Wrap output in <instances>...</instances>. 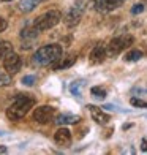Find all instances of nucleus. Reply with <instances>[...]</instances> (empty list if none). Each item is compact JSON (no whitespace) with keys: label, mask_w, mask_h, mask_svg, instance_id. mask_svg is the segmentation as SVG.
I'll return each instance as SVG.
<instances>
[{"label":"nucleus","mask_w":147,"mask_h":155,"mask_svg":"<svg viewBox=\"0 0 147 155\" xmlns=\"http://www.w3.org/2000/svg\"><path fill=\"white\" fill-rule=\"evenodd\" d=\"M35 104V98L30 97V95H18L13 103L10 104L8 108H6V117L10 119V120H21L22 117L27 116V112H29Z\"/></svg>","instance_id":"nucleus-1"},{"label":"nucleus","mask_w":147,"mask_h":155,"mask_svg":"<svg viewBox=\"0 0 147 155\" xmlns=\"http://www.w3.org/2000/svg\"><path fill=\"white\" fill-rule=\"evenodd\" d=\"M62 55V46L59 45H46L40 48L32 57V63L35 67H47L57 60Z\"/></svg>","instance_id":"nucleus-2"},{"label":"nucleus","mask_w":147,"mask_h":155,"mask_svg":"<svg viewBox=\"0 0 147 155\" xmlns=\"http://www.w3.org/2000/svg\"><path fill=\"white\" fill-rule=\"evenodd\" d=\"M60 19H62V13L57 11V10H51V11L43 13L41 16H38L37 19H35L33 27L40 32L49 30V29H52V27L57 25L60 22Z\"/></svg>","instance_id":"nucleus-3"},{"label":"nucleus","mask_w":147,"mask_h":155,"mask_svg":"<svg viewBox=\"0 0 147 155\" xmlns=\"http://www.w3.org/2000/svg\"><path fill=\"white\" fill-rule=\"evenodd\" d=\"M133 37L131 35H120V37H117V38H113L109 41V45H108V55L109 57H116L117 54H120L123 49H127L133 45Z\"/></svg>","instance_id":"nucleus-4"},{"label":"nucleus","mask_w":147,"mask_h":155,"mask_svg":"<svg viewBox=\"0 0 147 155\" xmlns=\"http://www.w3.org/2000/svg\"><path fill=\"white\" fill-rule=\"evenodd\" d=\"M54 117H55V108L52 106H38L35 108L32 114V119L38 124H47L54 120Z\"/></svg>","instance_id":"nucleus-5"},{"label":"nucleus","mask_w":147,"mask_h":155,"mask_svg":"<svg viewBox=\"0 0 147 155\" xmlns=\"http://www.w3.org/2000/svg\"><path fill=\"white\" fill-rule=\"evenodd\" d=\"M21 65H22V62H21V57L16 54V52H10L6 54L3 57V70L6 73L10 74H16L19 70H21Z\"/></svg>","instance_id":"nucleus-6"},{"label":"nucleus","mask_w":147,"mask_h":155,"mask_svg":"<svg viewBox=\"0 0 147 155\" xmlns=\"http://www.w3.org/2000/svg\"><path fill=\"white\" fill-rule=\"evenodd\" d=\"M82 11H84V8H82L81 5L71 6V8L67 11V15H65V18H64V22H65L68 27L78 25L79 21H81V18H82Z\"/></svg>","instance_id":"nucleus-7"},{"label":"nucleus","mask_w":147,"mask_h":155,"mask_svg":"<svg viewBox=\"0 0 147 155\" xmlns=\"http://www.w3.org/2000/svg\"><path fill=\"white\" fill-rule=\"evenodd\" d=\"M38 32L40 30H37L33 27V29H24L22 30V33H21V40H22V49H30L33 45H35V41H37V38H38Z\"/></svg>","instance_id":"nucleus-8"},{"label":"nucleus","mask_w":147,"mask_h":155,"mask_svg":"<svg viewBox=\"0 0 147 155\" xmlns=\"http://www.w3.org/2000/svg\"><path fill=\"white\" fill-rule=\"evenodd\" d=\"M89 111H90V116H92V120H95L96 124H100V125H106L109 120H111V116L106 114L101 108H98V106H93V104H89Z\"/></svg>","instance_id":"nucleus-9"},{"label":"nucleus","mask_w":147,"mask_h":155,"mask_svg":"<svg viewBox=\"0 0 147 155\" xmlns=\"http://www.w3.org/2000/svg\"><path fill=\"white\" fill-rule=\"evenodd\" d=\"M106 55H108V49L104 48L103 45H96V46L92 49V52H90L89 60H90V63H93V65H98V63L104 62Z\"/></svg>","instance_id":"nucleus-10"},{"label":"nucleus","mask_w":147,"mask_h":155,"mask_svg":"<svg viewBox=\"0 0 147 155\" xmlns=\"http://www.w3.org/2000/svg\"><path fill=\"white\" fill-rule=\"evenodd\" d=\"M76 63V55L74 54H68V55H64V57H60L52 63V68L54 70H67L70 67H73Z\"/></svg>","instance_id":"nucleus-11"},{"label":"nucleus","mask_w":147,"mask_h":155,"mask_svg":"<svg viewBox=\"0 0 147 155\" xmlns=\"http://www.w3.org/2000/svg\"><path fill=\"white\" fill-rule=\"evenodd\" d=\"M54 141L62 147H68L71 144V131L68 128H59L54 135Z\"/></svg>","instance_id":"nucleus-12"},{"label":"nucleus","mask_w":147,"mask_h":155,"mask_svg":"<svg viewBox=\"0 0 147 155\" xmlns=\"http://www.w3.org/2000/svg\"><path fill=\"white\" fill-rule=\"evenodd\" d=\"M123 2L125 0H95V5L98 11H111L120 6Z\"/></svg>","instance_id":"nucleus-13"},{"label":"nucleus","mask_w":147,"mask_h":155,"mask_svg":"<svg viewBox=\"0 0 147 155\" xmlns=\"http://www.w3.org/2000/svg\"><path fill=\"white\" fill-rule=\"evenodd\" d=\"M81 119L74 114H60L57 119H55V122L59 125H68V124H78Z\"/></svg>","instance_id":"nucleus-14"},{"label":"nucleus","mask_w":147,"mask_h":155,"mask_svg":"<svg viewBox=\"0 0 147 155\" xmlns=\"http://www.w3.org/2000/svg\"><path fill=\"white\" fill-rule=\"evenodd\" d=\"M38 2H40V0H21V2H19V8H21V11L30 13V11H33L35 8H37Z\"/></svg>","instance_id":"nucleus-15"},{"label":"nucleus","mask_w":147,"mask_h":155,"mask_svg":"<svg viewBox=\"0 0 147 155\" xmlns=\"http://www.w3.org/2000/svg\"><path fill=\"white\" fill-rule=\"evenodd\" d=\"M142 57V52L141 51H138V49H131V51H128L127 54H125V57L123 60L125 62H136Z\"/></svg>","instance_id":"nucleus-16"},{"label":"nucleus","mask_w":147,"mask_h":155,"mask_svg":"<svg viewBox=\"0 0 147 155\" xmlns=\"http://www.w3.org/2000/svg\"><path fill=\"white\" fill-rule=\"evenodd\" d=\"M82 89H84V81H74V82H71V86H70V92L76 97H81Z\"/></svg>","instance_id":"nucleus-17"},{"label":"nucleus","mask_w":147,"mask_h":155,"mask_svg":"<svg viewBox=\"0 0 147 155\" xmlns=\"http://www.w3.org/2000/svg\"><path fill=\"white\" fill-rule=\"evenodd\" d=\"M90 94H92L95 98H104L108 92H106V89H104V87H101V86H95V87L90 89Z\"/></svg>","instance_id":"nucleus-18"},{"label":"nucleus","mask_w":147,"mask_h":155,"mask_svg":"<svg viewBox=\"0 0 147 155\" xmlns=\"http://www.w3.org/2000/svg\"><path fill=\"white\" fill-rule=\"evenodd\" d=\"M11 51H13V48L8 41H0V57H5V55L10 54Z\"/></svg>","instance_id":"nucleus-19"},{"label":"nucleus","mask_w":147,"mask_h":155,"mask_svg":"<svg viewBox=\"0 0 147 155\" xmlns=\"http://www.w3.org/2000/svg\"><path fill=\"white\" fill-rule=\"evenodd\" d=\"M11 84V78L10 73H5L0 70V87H5V86H10Z\"/></svg>","instance_id":"nucleus-20"},{"label":"nucleus","mask_w":147,"mask_h":155,"mask_svg":"<svg viewBox=\"0 0 147 155\" xmlns=\"http://www.w3.org/2000/svg\"><path fill=\"white\" fill-rule=\"evenodd\" d=\"M35 82H37V76H35V74H27V76L22 78V84L27 86V87H32Z\"/></svg>","instance_id":"nucleus-21"},{"label":"nucleus","mask_w":147,"mask_h":155,"mask_svg":"<svg viewBox=\"0 0 147 155\" xmlns=\"http://www.w3.org/2000/svg\"><path fill=\"white\" fill-rule=\"evenodd\" d=\"M130 103L133 104V106H136V108H144V109H147V101L139 100V98H131Z\"/></svg>","instance_id":"nucleus-22"},{"label":"nucleus","mask_w":147,"mask_h":155,"mask_svg":"<svg viewBox=\"0 0 147 155\" xmlns=\"http://www.w3.org/2000/svg\"><path fill=\"white\" fill-rule=\"evenodd\" d=\"M142 11H144V5H142V3H136V5L131 8L133 15H139V13H142Z\"/></svg>","instance_id":"nucleus-23"},{"label":"nucleus","mask_w":147,"mask_h":155,"mask_svg":"<svg viewBox=\"0 0 147 155\" xmlns=\"http://www.w3.org/2000/svg\"><path fill=\"white\" fill-rule=\"evenodd\" d=\"M6 25H8V24H6V21L3 18H0V32H3L6 29Z\"/></svg>","instance_id":"nucleus-24"},{"label":"nucleus","mask_w":147,"mask_h":155,"mask_svg":"<svg viewBox=\"0 0 147 155\" xmlns=\"http://www.w3.org/2000/svg\"><path fill=\"white\" fill-rule=\"evenodd\" d=\"M141 149H142L144 152H147V139H142V141H141Z\"/></svg>","instance_id":"nucleus-25"},{"label":"nucleus","mask_w":147,"mask_h":155,"mask_svg":"<svg viewBox=\"0 0 147 155\" xmlns=\"http://www.w3.org/2000/svg\"><path fill=\"white\" fill-rule=\"evenodd\" d=\"M133 92H135V94H145L147 95V89H135Z\"/></svg>","instance_id":"nucleus-26"},{"label":"nucleus","mask_w":147,"mask_h":155,"mask_svg":"<svg viewBox=\"0 0 147 155\" xmlns=\"http://www.w3.org/2000/svg\"><path fill=\"white\" fill-rule=\"evenodd\" d=\"M6 152H8V150H6V147H3V146L0 147V153H6Z\"/></svg>","instance_id":"nucleus-27"},{"label":"nucleus","mask_w":147,"mask_h":155,"mask_svg":"<svg viewBox=\"0 0 147 155\" xmlns=\"http://www.w3.org/2000/svg\"><path fill=\"white\" fill-rule=\"evenodd\" d=\"M2 2H11V0H2Z\"/></svg>","instance_id":"nucleus-28"},{"label":"nucleus","mask_w":147,"mask_h":155,"mask_svg":"<svg viewBox=\"0 0 147 155\" xmlns=\"http://www.w3.org/2000/svg\"><path fill=\"white\" fill-rule=\"evenodd\" d=\"M2 135H3V131H0V136H2Z\"/></svg>","instance_id":"nucleus-29"},{"label":"nucleus","mask_w":147,"mask_h":155,"mask_svg":"<svg viewBox=\"0 0 147 155\" xmlns=\"http://www.w3.org/2000/svg\"><path fill=\"white\" fill-rule=\"evenodd\" d=\"M40 2H46V0H40Z\"/></svg>","instance_id":"nucleus-30"}]
</instances>
